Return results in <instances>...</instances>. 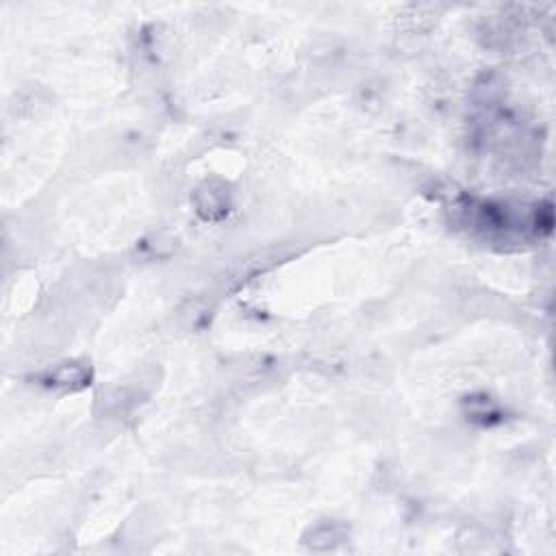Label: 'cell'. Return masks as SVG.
<instances>
[{"mask_svg": "<svg viewBox=\"0 0 556 556\" xmlns=\"http://www.w3.org/2000/svg\"><path fill=\"white\" fill-rule=\"evenodd\" d=\"M341 541V533L335 524H322L313 531V539L309 541L315 550H329Z\"/></svg>", "mask_w": 556, "mask_h": 556, "instance_id": "cell-1", "label": "cell"}, {"mask_svg": "<svg viewBox=\"0 0 556 556\" xmlns=\"http://www.w3.org/2000/svg\"><path fill=\"white\" fill-rule=\"evenodd\" d=\"M52 382L55 385H63V387H79V385H83L85 382V378H87V374H85V370L81 368V365H61L59 370H55L52 372Z\"/></svg>", "mask_w": 556, "mask_h": 556, "instance_id": "cell-2", "label": "cell"}]
</instances>
